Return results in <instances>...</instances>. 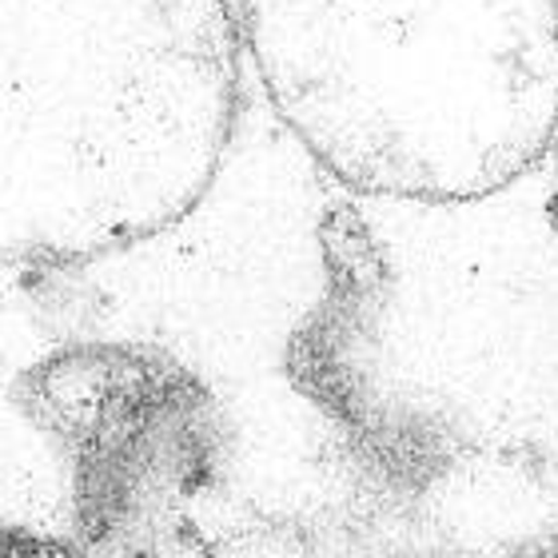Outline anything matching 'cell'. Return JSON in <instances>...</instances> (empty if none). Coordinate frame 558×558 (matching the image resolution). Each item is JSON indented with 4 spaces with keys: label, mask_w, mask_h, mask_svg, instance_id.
Listing matches in <instances>:
<instances>
[{
    "label": "cell",
    "mask_w": 558,
    "mask_h": 558,
    "mask_svg": "<svg viewBox=\"0 0 558 558\" xmlns=\"http://www.w3.org/2000/svg\"><path fill=\"white\" fill-rule=\"evenodd\" d=\"M235 100L232 0H0V264H88L187 216Z\"/></svg>",
    "instance_id": "cell-1"
},
{
    "label": "cell",
    "mask_w": 558,
    "mask_h": 558,
    "mask_svg": "<svg viewBox=\"0 0 558 558\" xmlns=\"http://www.w3.org/2000/svg\"><path fill=\"white\" fill-rule=\"evenodd\" d=\"M232 4L279 120L363 196H487L558 132V0Z\"/></svg>",
    "instance_id": "cell-2"
},
{
    "label": "cell",
    "mask_w": 558,
    "mask_h": 558,
    "mask_svg": "<svg viewBox=\"0 0 558 558\" xmlns=\"http://www.w3.org/2000/svg\"><path fill=\"white\" fill-rule=\"evenodd\" d=\"M0 558H81L64 543H52V538L40 535H24V531H9L0 526Z\"/></svg>",
    "instance_id": "cell-3"
},
{
    "label": "cell",
    "mask_w": 558,
    "mask_h": 558,
    "mask_svg": "<svg viewBox=\"0 0 558 558\" xmlns=\"http://www.w3.org/2000/svg\"><path fill=\"white\" fill-rule=\"evenodd\" d=\"M547 558H558V535H555V543H550V550H547Z\"/></svg>",
    "instance_id": "cell-4"
}]
</instances>
